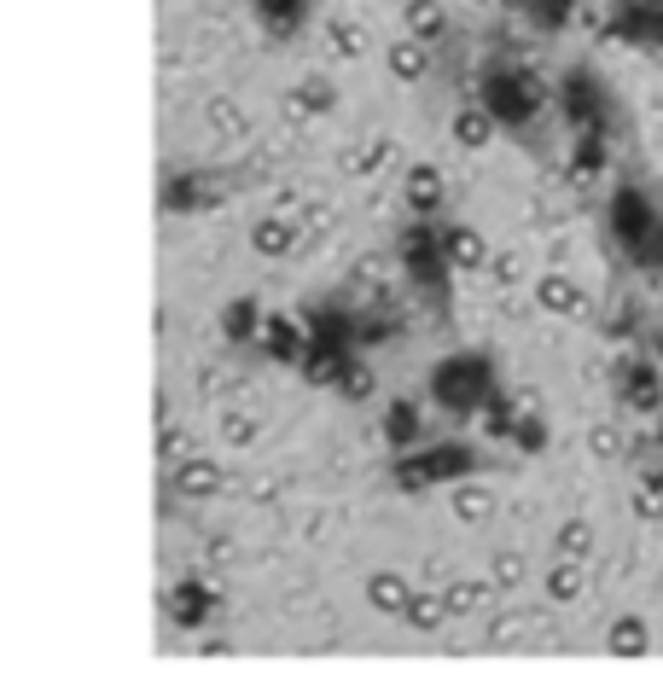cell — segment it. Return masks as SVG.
Here are the masks:
<instances>
[{"label": "cell", "mask_w": 663, "mask_h": 692, "mask_svg": "<svg viewBox=\"0 0 663 692\" xmlns=\"http://www.w3.org/2000/svg\"><path fill=\"white\" fill-rule=\"evenodd\" d=\"M606 233L634 268H663V210L640 180H617L606 198Z\"/></svg>", "instance_id": "obj_1"}, {"label": "cell", "mask_w": 663, "mask_h": 692, "mask_svg": "<svg viewBox=\"0 0 663 692\" xmlns=\"http://www.w3.org/2000/svg\"><path fill=\"white\" fill-rule=\"evenodd\" d=\"M501 391V378H494V361L478 355V350H460L431 366V402L443 407V414H483L489 396Z\"/></svg>", "instance_id": "obj_2"}, {"label": "cell", "mask_w": 663, "mask_h": 692, "mask_svg": "<svg viewBox=\"0 0 663 692\" xmlns=\"http://www.w3.org/2000/svg\"><path fill=\"white\" fill-rule=\"evenodd\" d=\"M478 106L494 117V129H530V122L542 117L547 94H542V81H535L530 70L494 65V70H483V81H478Z\"/></svg>", "instance_id": "obj_3"}, {"label": "cell", "mask_w": 663, "mask_h": 692, "mask_svg": "<svg viewBox=\"0 0 663 692\" xmlns=\"http://www.w3.org/2000/svg\"><path fill=\"white\" fill-rule=\"evenodd\" d=\"M558 111H565V122L576 134H611V88H606V76L588 70V65H570L565 76H558Z\"/></svg>", "instance_id": "obj_4"}, {"label": "cell", "mask_w": 663, "mask_h": 692, "mask_svg": "<svg viewBox=\"0 0 663 692\" xmlns=\"http://www.w3.org/2000/svg\"><path fill=\"white\" fill-rule=\"evenodd\" d=\"M478 472V448L471 442H431L420 454H402L396 483L402 488H431V483H460Z\"/></svg>", "instance_id": "obj_5"}, {"label": "cell", "mask_w": 663, "mask_h": 692, "mask_svg": "<svg viewBox=\"0 0 663 692\" xmlns=\"http://www.w3.org/2000/svg\"><path fill=\"white\" fill-rule=\"evenodd\" d=\"M402 268H407V279L420 285L425 297L448 303V274H454V262L443 256V233L431 228V221H420V228L402 233Z\"/></svg>", "instance_id": "obj_6"}, {"label": "cell", "mask_w": 663, "mask_h": 692, "mask_svg": "<svg viewBox=\"0 0 663 692\" xmlns=\"http://www.w3.org/2000/svg\"><path fill=\"white\" fill-rule=\"evenodd\" d=\"M617 391H623V407H629V414H663V373H657L652 361H629Z\"/></svg>", "instance_id": "obj_7"}, {"label": "cell", "mask_w": 663, "mask_h": 692, "mask_svg": "<svg viewBox=\"0 0 663 692\" xmlns=\"http://www.w3.org/2000/svg\"><path fill=\"white\" fill-rule=\"evenodd\" d=\"M606 646L617 651V658H646V651H652V628H646V617L623 611V617L606 628Z\"/></svg>", "instance_id": "obj_8"}, {"label": "cell", "mask_w": 663, "mask_h": 692, "mask_svg": "<svg viewBox=\"0 0 663 692\" xmlns=\"http://www.w3.org/2000/svg\"><path fill=\"white\" fill-rule=\"evenodd\" d=\"M535 297H542L547 315H576L583 309V292H576V279H565V274H542L535 279Z\"/></svg>", "instance_id": "obj_9"}, {"label": "cell", "mask_w": 663, "mask_h": 692, "mask_svg": "<svg viewBox=\"0 0 663 692\" xmlns=\"http://www.w3.org/2000/svg\"><path fill=\"white\" fill-rule=\"evenodd\" d=\"M443 256L454 262V268H483L489 244L471 233V228H443Z\"/></svg>", "instance_id": "obj_10"}, {"label": "cell", "mask_w": 663, "mask_h": 692, "mask_svg": "<svg viewBox=\"0 0 663 692\" xmlns=\"http://www.w3.org/2000/svg\"><path fill=\"white\" fill-rule=\"evenodd\" d=\"M599 169H606V134H576V146H570V175H576V180H594Z\"/></svg>", "instance_id": "obj_11"}, {"label": "cell", "mask_w": 663, "mask_h": 692, "mask_svg": "<svg viewBox=\"0 0 663 692\" xmlns=\"http://www.w3.org/2000/svg\"><path fill=\"white\" fill-rule=\"evenodd\" d=\"M384 437L396 442V448H413V442H420V407H413V402H390Z\"/></svg>", "instance_id": "obj_12"}, {"label": "cell", "mask_w": 663, "mask_h": 692, "mask_svg": "<svg viewBox=\"0 0 663 692\" xmlns=\"http://www.w3.org/2000/svg\"><path fill=\"white\" fill-rule=\"evenodd\" d=\"M454 134H460V146H489V134H494V117L483 106H471L454 117Z\"/></svg>", "instance_id": "obj_13"}, {"label": "cell", "mask_w": 663, "mask_h": 692, "mask_svg": "<svg viewBox=\"0 0 663 692\" xmlns=\"http://www.w3.org/2000/svg\"><path fill=\"white\" fill-rule=\"evenodd\" d=\"M524 12H530L535 30H565L570 12H576V0H524Z\"/></svg>", "instance_id": "obj_14"}, {"label": "cell", "mask_w": 663, "mask_h": 692, "mask_svg": "<svg viewBox=\"0 0 663 692\" xmlns=\"http://www.w3.org/2000/svg\"><path fill=\"white\" fill-rule=\"evenodd\" d=\"M407 198H413V210H437L443 204V175L437 169H413V180H407Z\"/></svg>", "instance_id": "obj_15"}, {"label": "cell", "mask_w": 663, "mask_h": 692, "mask_svg": "<svg viewBox=\"0 0 663 692\" xmlns=\"http://www.w3.org/2000/svg\"><path fill=\"white\" fill-rule=\"evenodd\" d=\"M547 587H553V600H576V594H583V559H565V553H558Z\"/></svg>", "instance_id": "obj_16"}, {"label": "cell", "mask_w": 663, "mask_h": 692, "mask_svg": "<svg viewBox=\"0 0 663 692\" xmlns=\"http://www.w3.org/2000/svg\"><path fill=\"white\" fill-rule=\"evenodd\" d=\"M588 547H594V524L570 518L565 529H558V553H565V559H588Z\"/></svg>", "instance_id": "obj_17"}, {"label": "cell", "mask_w": 663, "mask_h": 692, "mask_svg": "<svg viewBox=\"0 0 663 692\" xmlns=\"http://www.w3.org/2000/svg\"><path fill=\"white\" fill-rule=\"evenodd\" d=\"M512 442H518V448H530V454H542V448H547V425L535 419V414H518V425H512Z\"/></svg>", "instance_id": "obj_18"}, {"label": "cell", "mask_w": 663, "mask_h": 692, "mask_svg": "<svg viewBox=\"0 0 663 692\" xmlns=\"http://www.w3.org/2000/svg\"><path fill=\"white\" fill-rule=\"evenodd\" d=\"M634 506H640V513H663V465H652V472L640 477V488H634Z\"/></svg>", "instance_id": "obj_19"}, {"label": "cell", "mask_w": 663, "mask_h": 692, "mask_svg": "<svg viewBox=\"0 0 663 692\" xmlns=\"http://www.w3.org/2000/svg\"><path fill=\"white\" fill-rule=\"evenodd\" d=\"M390 65H396V76H420L425 70V41H402V47L390 53Z\"/></svg>", "instance_id": "obj_20"}, {"label": "cell", "mask_w": 663, "mask_h": 692, "mask_svg": "<svg viewBox=\"0 0 663 692\" xmlns=\"http://www.w3.org/2000/svg\"><path fill=\"white\" fill-rule=\"evenodd\" d=\"M372 600H379V611H402V605H413V600H407V587H402L396 576H379V582H372Z\"/></svg>", "instance_id": "obj_21"}, {"label": "cell", "mask_w": 663, "mask_h": 692, "mask_svg": "<svg viewBox=\"0 0 663 692\" xmlns=\"http://www.w3.org/2000/svg\"><path fill=\"white\" fill-rule=\"evenodd\" d=\"M407 18H413V30H420V35H443V24H448L443 7H431V0H420V7H413Z\"/></svg>", "instance_id": "obj_22"}, {"label": "cell", "mask_w": 663, "mask_h": 692, "mask_svg": "<svg viewBox=\"0 0 663 692\" xmlns=\"http://www.w3.org/2000/svg\"><path fill=\"white\" fill-rule=\"evenodd\" d=\"M657 437H663V425H657Z\"/></svg>", "instance_id": "obj_23"}]
</instances>
